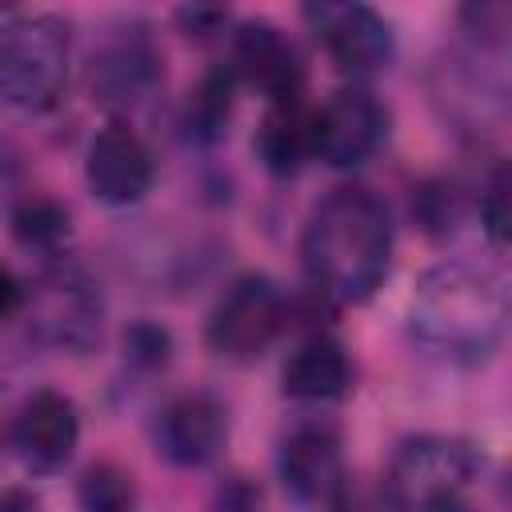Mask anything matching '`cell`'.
I'll list each match as a JSON object with an SVG mask.
<instances>
[{
	"label": "cell",
	"mask_w": 512,
	"mask_h": 512,
	"mask_svg": "<svg viewBox=\"0 0 512 512\" xmlns=\"http://www.w3.org/2000/svg\"><path fill=\"white\" fill-rule=\"evenodd\" d=\"M300 260L320 296L336 304H364L384 284L392 260L388 204L360 184L328 192L304 224Z\"/></svg>",
	"instance_id": "obj_1"
},
{
	"label": "cell",
	"mask_w": 512,
	"mask_h": 512,
	"mask_svg": "<svg viewBox=\"0 0 512 512\" xmlns=\"http://www.w3.org/2000/svg\"><path fill=\"white\" fill-rule=\"evenodd\" d=\"M408 324L420 344L448 360H488L508 324V296L496 276L468 264H436L416 280Z\"/></svg>",
	"instance_id": "obj_2"
},
{
	"label": "cell",
	"mask_w": 512,
	"mask_h": 512,
	"mask_svg": "<svg viewBox=\"0 0 512 512\" xmlns=\"http://www.w3.org/2000/svg\"><path fill=\"white\" fill-rule=\"evenodd\" d=\"M68 84V24L48 12L12 16L0 24V100L24 112H44Z\"/></svg>",
	"instance_id": "obj_3"
},
{
	"label": "cell",
	"mask_w": 512,
	"mask_h": 512,
	"mask_svg": "<svg viewBox=\"0 0 512 512\" xmlns=\"http://www.w3.org/2000/svg\"><path fill=\"white\" fill-rule=\"evenodd\" d=\"M480 472L484 456L476 444L460 436H408L388 460V504L392 512H412L444 496H464Z\"/></svg>",
	"instance_id": "obj_4"
},
{
	"label": "cell",
	"mask_w": 512,
	"mask_h": 512,
	"mask_svg": "<svg viewBox=\"0 0 512 512\" xmlns=\"http://www.w3.org/2000/svg\"><path fill=\"white\" fill-rule=\"evenodd\" d=\"M280 328H284L280 288L268 276L248 272V276H236L224 288V296L216 300V308L208 312L204 340L216 356H224L232 364H248L272 348Z\"/></svg>",
	"instance_id": "obj_5"
},
{
	"label": "cell",
	"mask_w": 512,
	"mask_h": 512,
	"mask_svg": "<svg viewBox=\"0 0 512 512\" xmlns=\"http://www.w3.org/2000/svg\"><path fill=\"white\" fill-rule=\"evenodd\" d=\"M300 16L344 76H372L388 68L396 44L388 20L376 8L356 0H320V4H304Z\"/></svg>",
	"instance_id": "obj_6"
},
{
	"label": "cell",
	"mask_w": 512,
	"mask_h": 512,
	"mask_svg": "<svg viewBox=\"0 0 512 512\" xmlns=\"http://www.w3.org/2000/svg\"><path fill=\"white\" fill-rule=\"evenodd\" d=\"M276 472L284 492L304 508H336L348 492L344 484V448L332 424H300L280 440Z\"/></svg>",
	"instance_id": "obj_7"
},
{
	"label": "cell",
	"mask_w": 512,
	"mask_h": 512,
	"mask_svg": "<svg viewBox=\"0 0 512 512\" xmlns=\"http://www.w3.org/2000/svg\"><path fill=\"white\" fill-rule=\"evenodd\" d=\"M388 136V108L360 84L340 88L316 108V156L332 168L364 164Z\"/></svg>",
	"instance_id": "obj_8"
},
{
	"label": "cell",
	"mask_w": 512,
	"mask_h": 512,
	"mask_svg": "<svg viewBox=\"0 0 512 512\" xmlns=\"http://www.w3.org/2000/svg\"><path fill=\"white\" fill-rule=\"evenodd\" d=\"M152 152L140 140V132L124 120H112L96 132V140L88 144V160H84V180L92 188V196L108 208H132L148 196L152 188Z\"/></svg>",
	"instance_id": "obj_9"
},
{
	"label": "cell",
	"mask_w": 512,
	"mask_h": 512,
	"mask_svg": "<svg viewBox=\"0 0 512 512\" xmlns=\"http://www.w3.org/2000/svg\"><path fill=\"white\" fill-rule=\"evenodd\" d=\"M156 452L176 468H204L228 444V416L224 404L208 392L172 396L152 424Z\"/></svg>",
	"instance_id": "obj_10"
},
{
	"label": "cell",
	"mask_w": 512,
	"mask_h": 512,
	"mask_svg": "<svg viewBox=\"0 0 512 512\" xmlns=\"http://www.w3.org/2000/svg\"><path fill=\"white\" fill-rule=\"evenodd\" d=\"M160 80H164L160 52L144 28H120L92 56L88 84H92V100H100L104 108H136L160 88Z\"/></svg>",
	"instance_id": "obj_11"
},
{
	"label": "cell",
	"mask_w": 512,
	"mask_h": 512,
	"mask_svg": "<svg viewBox=\"0 0 512 512\" xmlns=\"http://www.w3.org/2000/svg\"><path fill=\"white\" fill-rule=\"evenodd\" d=\"M76 440H80V412L64 392H52V388L32 392L12 420V448L20 464L36 476L60 472Z\"/></svg>",
	"instance_id": "obj_12"
},
{
	"label": "cell",
	"mask_w": 512,
	"mask_h": 512,
	"mask_svg": "<svg viewBox=\"0 0 512 512\" xmlns=\"http://www.w3.org/2000/svg\"><path fill=\"white\" fill-rule=\"evenodd\" d=\"M232 76L252 84L256 92L276 100H292L304 88V60L296 44L268 20H244L232 32Z\"/></svg>",
	"instance_id": "obj_13"
},
{
	"label": "cell",
	"mask_w": 512,
	"mask_h": 512,
	"mask_svg": "<svg viewBox=\"0 0 512 512\" xmlns=\"http://www.w3.org/2000/svg\"><path fill=\"white\" fill-rule=\"evenodd\" d=\"M40 332L60 348H92L100 336V296L76 272H56L40 292Z\"/></svg>",
	"instance_id": "obj_14"
},
{
	"label": "cell",
	"mask_w": 512,
	"mask_h": 512,
	"mask_svg": "<svg viewBox=\"0 0 512 512\" xmlns=\"http://www.w3.org/2000/svg\"><path fill=\"white\" fill-rule=\"evenodd\" d=\"M252 148L272 176H296L304 160L316 156V108H308L300 96L268 104Z\"/></svg>",
	"instance_id": "obj_15"
},
{
	"label": "cell",
	"mask_w": 512,
	"mask_h": 512,
	"mask_svg": "<svg viewBox=\"0 0 512 512\" xmlns=\"http://www.w3.org/2000/svg\"><path fill=\"white\" fill-rule=\"evenodd\" d=\"M348 388H352V364H348V352L332 336H308L284 360L280 392L288 400L328 404V400H340Z\"/></svg>",
	"instance_id": "obj_16"
},
{
	"label": "cell",
	"mask_w": 512,
	"mask_h": 512,
	"mask_svg": "<svg viewBox=\"0 0 512 512\" xmlns=\"http://www.w3.org/2000/svg\"><path fill=\"white\" fill-rule=\"evenodd\" d=\"M232 88H236V76L232 68H212L188 96V108H184V128L188 136L212 144L228 132V116H232Z\"/></svg>",
	"instance_id": "obj_17"
},
{
	"label": "cell",
	"mask_w": 512,
	"mask_h": 512,
	"mask_svg": "<svg viewBox=\"0 0 512 512\" xmlns=\"http://www.w3.org/2000/svg\"><path fill=\"white\" fill-rule=\"evenodd\" d=\"M80 512H136V480L112 460H96L80 472L76 484Z\"/></svg>",
	"instance_id": "obj_18"
},
{
	"label": "cell",
	"mask_w": 512,
	"mask_h": 512,
	"mask_svg": "<svg viewBox=\"0 0 512 512\" xmlns=\"http://www.w3.org/2000/svg\"><path fill=\"white\" fill-rule=\"evenodd\" d=\"M12 232L24 248H40V252H52L68 240V212L48 200V196H36V200H24L16 212H12Z\"/></svg>",
	"instance_id": "obj_19"
},
{
	"label": "cell",
	"mask_w": 512,
	"mask_h": 512,
	"mask_svg": "<svg viewBox=\"0 0 512 512\" xmlns=\"http://www.w3.org/2000/svg\"><path fill=\"white\" fill-rule=\"evenodd\" d=\"M480 224H484V236L492 240V248L504 252V244H508V168L504 164L492 172V180L480 192Z\"/></svg>",
	"instance_id": "obj_20"
},
{
	"label": "cell",
	"mask_w": 512,
	"mask_h": 512,
	"mask_svg": "<svg viewBox=\"0 0 512 512\" xmlns=\"http://www.w3.org/2000/svg\"><path fill=\"white\" fill-rule=\"evenodd\" d=\"M412 212L428 232H452V224H456V192L448 184H424L416 192V200H412Z\"/></svg>",
	"instance_id": "obj_21"
},
{
	"label": "cell",
	"mask_w": 512,
	"mask_h": 512,
	"mask_svg": "<svg viewBox=\"0 0 512 512\" xmlns=\"http://www.w3.org/2000/svg\"><path fill=\"white\" fill-rule=\"evenodd\" d=\"M124 348H128V356H132L136 364H144V368H160V364L168 360L172 340H168V332L156 328V324H136V328L124 332Z\"/></svg>",
	"instance_id": "obj_22"
},
{
	"label": "cell",
	"mask_w": 512,
	"mask_h": 512,
	"mask_svg": "<svg viewBox=\"0 0 512 512\" xmlns=\"http://www.w3.org/2000/svg\"><path fill=\"white\" fill-rule=\"evenodd\" d=\"M208 512H264V504H260V488L248 484L244 476H232V480H224V484L212 492Z\"/></svg>",
	"instance_id": "obj_23"
},
{
	"label": "cell",
	"mask_w": 512,
	"mask_h": 512,
	"mask_svg": "<svg viewBox=\"0 0 512 512\" xmlns=\"http://www.w3.org/2000/svg\"><path fill=\"white\" fill-rule=\"evenodd\" d=\"M176 20L188 28V36H212L228 20V12L224 8H180Z\"/></svg>",
	"instance_id": "obj_24"
},
{
	"label": "cell",
	"mask_w": 512,
	"mask_h": 512,
	"mask_svg": "<svg viewBox=\"0 0 512 512\" xmlns=\"http://www.w3.org/2000/svg\"><path fill=\"white\" fill-rule=\"evenodd\" d=\"M24 300H28V292H24V284L0 264V320H8V316H16L20 308H24Z\"/></svg>",
	"instance_id": "obj_25"
},
{
	"label": "cell",
	"mask_w": 512,
	"mask_h": 512,
	"mask_svg": "<svg viewBox=\"0 0 512 512\" xmlns=\"http://www.w3.org/2000/svg\"><path fill=\"white\" fill-rule=\"evenodd\" d=\"M0 512H40V500L28 488H0Z\"/></svg>",
	"instance_id": "obj_26"
},
{
	"label": "cell",
	"mask_w": 512,
	"mask_h": 512,
	"mask_svg": "<svg viewBox=\"0 0 512 512\" xmlns=\"http://www.w3.org/2000/svg\"><path fill=\"white\" fill-rule=\"evenodd\" d=\"M412 512H472V504L464 496H444V500H432V504H420Z\"/></svg>",
	"instance_id": "obj_27"
}]
</instances>
